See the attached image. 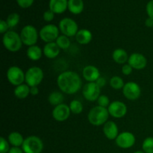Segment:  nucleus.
Wrapping results in <instances>:
<instances>
[{
    "instance_id": "nucleus-1",
    "label": "nucleus",
    "mask_w": 153,
    "mask_h": 153,
    "mask_svg": "<svg viewBox=\"0 0 153 153\" xmlns=\"http://www.w3.org/2000/svg\"><path fill=\"white\" fill-rule=\"evenodd\" d=\"M57 85L61 92L72 95L80 91L82 87V80L77 73L67 70L58 76Z\"/></svg>"
},
{
    "instance_id": "nucleus-2",
    "label": "nucleus",
    "mask_w": 153,
    "mask_h": 153,
    "mask_svg": "<svg viewBox=\"0 0 153 153\" xmlns=\"http://www.w3.org/2000/svg\"><path fill=\"white\" fill-rule=\"evenodd\" d=\"M109 115L110 114L108 108L97 105L90 110L88 114V120L91 125L94 126H100L108 121V119Z\"/></svg>"
},
{
    "instance_id": "nucleus-3",
    "label": "nucleus",
    "mask_w": 153,
    "mask_h": 153,
    "mask_svg": "<svg viewBox=\"0 0 153 153\" xmlns=\"http://www.w3.org/2000/svg\"><path fill=\"white\" fill-rule=\"evenodd\" d=\"M2 43L4 48L11 52H16L20 50L23 44L20 34L11 30H9L7 32L3 34Z\"/></svg>"
},
{
    "instance_id": "nucleus-4",
    "label": "nucleus",
    "mask_w": 153,
    "mask_h": 153,
    "mask_svg": "<svg viewBox=\"0 0 153 153\" xmlns=\"http://www.w3.org/2000/svg\"><path fill=\"white\" fill-rule=\"evenodd\" d=\"M21 148L24 153H41L43 149V143L37 136L31 135L25 137Z\"/></svg>"
},
{
    "instance_id": "nucleus-5",
    "label": "nucleus",
    "mask_w": 153,
    "mask_h": 153,
    "mask_svg": "<svg viewBox=\"0 0 153 153\" xmlns=\"http://www.w3.org/2000/svg\"><path fill=\"white\" fill-rule=\"evenodd\" d=\"M20 37L22 43L27 46L36 45L39 37V32L37 28L31 25H27L22 28L20 31Z\"/></svg>"
},
{
    "instance_id": "nucleus-6",
    "label": "nucleus",
    "mask_w": 153,
    "mask_h": 153,
    "mask_svg": "<svg viewBox=\"0 0 153 153\" xmlns=\"http://www.w3.org/2000/svg\"><path fill=\"white\" fill-rule=\"evenodd\" d=\"M44 73L43 70L38 67H31L25 72V82L29 87L38 86L43 80Z\"/></svg>"
},
{
    "instance_id": "nucleus-7",
    "label": "nucleus",
    "mask_w": 153,
    "mask_h": 153,
    "mask_svg": "<svg viewBox=\"0 0 153 153\" xmlns=\"http://www.w3.org/2000/svg\"><path fill=\"white\" fill-rule=\"evenodd\" d=\"M58 28L61 34L69 37L76 36L79 30L77 22L70 17L61 19L58 23Z\"/></svg>"
},
{
    "instance_id": "nucleus-8",
    "label": "nucleus",
    "mask_w": 153,
    "mask_h": 153,
    "mask_svg": "<svg viewBox=\"0 0 153 153\" xmlns=\"http://www.w3.org/2000/svg\"><path fill=\"white\" fill-rule=\"evenodd\" d=\"M60 30L58 26L54 24H47L44 25L39 31V37L46 43L55 42L59 37Z\"/></svg>"
},
{
    "instance_id": "nucleus-9",
    "label": "nucleus",
    "mask_w": 153,
    "mask_h": 153,
    "mask_svg": "<svg viewBox=\"0 0 153 153\" xmlns=\"http://www.w3.org/2000/svg\"><path fill=\"white\" fill-rule=\"evenodd\" d=\"M7 81L13 86H18L24 83L25 80V73L17 66H11L7 71Z\"/></svg>"
},
{
    "instance_id": "nucleus-10",
    "label": "nucleus",
    "mask_w": 153,
    "mask_h": 153,
    "mask_svg": "<svg viewBox=\"0 0 153 153\" xmlns=\"http://www.w3.org/2000/svg\"><path fill=\"white\" fill-rule=\"evenodd\" d=\"M84 98L89 102H95L101 95V88L96 82H88L82 89Z\"/></svg>"
},
{
    "instance_id": "nucleus-11",
    "label": "nucleus",
    "mask_w": 153,
    "mask_h": 153,
    "mask_svg": "<svg viewBox=\"0 0 153 153\" xmlns=\"http://www.w3.org/2000/svg\"><path fill=\"white\" fill-rule=\"evenodd\" d=\"M123 94L125 98L131 101L137 100L141 94L140 85L134 82H126L123 88Z\"/></svg>"
},
{
    "instance_id": "nucleus-12",
    "label": "nucleus",
    "mask_w": 153,
    "mask_h": 153,
    "mask_svg": "<svg viewBox=\"0 0 153 153\" xmlns=\"http://www.w3.org/2000/svg\"><path fill=\"white\" fill-rule=\"evenodd\" d=\"M136 141L135 136L129 131L120 133L115 140L116 144L121 149H129L132 147Z\"/></svg>"
},
{
    "instance_id": "nucleus-13",
    "label": "nucleus",
    "mask_w": 153,
    "mask_h": 153,
    "mask_svg": "<svg viewBox=\"0 0 153 153\" xmlns=\"http://www.w3.org/2000/svg\"><path fill=\"white\" fill-rule=\"evenodd\" d=\"M109 114L114 118L120 119L126 116L127 114V106L124 102L121 101H114L111 102L110 105L108 108Z\"/></svg>"
},
{
    "instance_id": "nucleus-14",
    "label": "nucleus",
    "mask_w": 153,
    "mask_h": 153,
    "mask_svg": "<svg viewBox=\"0 0 153 153\" xmlns=\"http://www.w3.org/2000/svg\"><path fill=\"white\" fill-rule=\"evenodd\" d=\"M70 114H71V111H70L69 105L64 104V103L54 107L52 112L53 119L58 122L66 121L70 117Z\"/></svg>"
},
{
    "instance_id": "nucleus-15",
    "label": "nucleus",
    "mask_w": 153,
    "mask_h": 153,
    "mask_svg": "<svg viewBox=\"0 0 153 153\" xmlns=\"http://www.w3.org/2000/svg\"><path fill=\"white\" fill-rule=\"evenodd\" d=\"M128 64L134 70H140L146 67L147 59L143 54L139 53V52H134L128 58Z\"/></svg>"
},
{
    "instance_id": "nucleus-16",
    "label": "nucleus",
    "mask_w": 153,
    "mask_h": 153,
    "mask_svg": "<svg viewBox=\"0 0 153 153\" xmlns=\"http://www.w3.org/2000/svg\"><path fill=\"white\" fill-rule=\"evenodd\" d=\"M82 76L88 82H96L101 76L100 71L94 65H88L82 70Z\"/></svg>"
},
{
    "instance_id": "nucleus-17",
    "label": "nucleus",
    "mask_w": 153,
    "mask_h": 153,
    "mask_svg": "<svg viewBox=\"0 0 153 153\" xmlns=\"http://www.w3.org/2000/svg\"><path fill=\"white\" fill-rule=\"evenodd\" d=\"M103 133L105 136L108 140H116L119 135V128L115 122L108 120L103 125Z\"/></svg>"
},
{
    "instance_id": "nucleus-18",
    "label": "nucleus",
    "mask_w": 153,
    "mask_h": 153,
    "mask_svg": "<svg viewBox=\"0 0 153 153\" xmlns=\"http://www.w3.org/2000/svg\"><path fill=\"white\" fill-rule=\"evenodd\" d=\"M49 8L55 14L64 13L68 9V0H49Z\"/></svg>"
},
{
    "instance_id": "nucleus-19",
    "label": "nucleus",
    "mask_w": 153,
    "mask_h": 153,
    "mask_svg": "<svg viewBox=\"0 0 153 153\" xmlns=\"http://www.w3.org/2000/svg\"><path fill=\"white\" fill-rule=\"evenodd\" d=\"M61 49L55 42L46 43L43 49V55L49 59H54L59 55Z\"/></svg>"
},
{
    "instance_id": "nucleus-20",
    "label": "nucleus",
    "mask_w": 153,
    "mask_h": 153,
    "mask_svg": "<svg viewBox=\"0 0 153 153\" xmlns=\"http://www.w3.org/2000/svg\"><path fill=\"white\" fill-rule=\"evenodd\" d=\"M75 37H76V41L79 44L87 45L91 43L92 40L93 34L90 30L87 29V28H82L78 31Z\"/></svg>"
},
{
    "instance_id": "nucleus-21",
    "label": "nucleus",
    "mask_w": 153,
    "mask_h": 153,
    "mask_svg": "<svg viewBox=\"0 0 153 153\" xmlns=\"http://www.w3.org/2000/svg\"><path fill=\"white\" fill-rule=\"evenodd\" d=\"M85 3L83 0H68V10L74 15H79L83 12Z\"/></svg>"
},
{
    "instance_id": "nucleus-22",
    "label": "nucleus",
    "mask_w": 153,
    "mask_h": 153,
    "mask_svg": "<svg viewBox=\"0 0 153 153\" xmlns=\"http://www.w3.org/2000/svg\"><path fill=\"white\" fill-rule=\"evenodd\" d=\"M129 56L128 55L126 51L123 49H116L113 52H112V58L114 61L118 64H125L126 63L128 62V60Z\"/></svg>"
},
{
    "instance_id": "nucleus-23",
    "label": "nucleus",
    "mask_w": 153,
    "mask_h": 153,
    "mask_svg": "<svg viewBox=\"0 0 153 153\" xmlns=\"http://www.w3.org/2000/svg\"><path fill=\"white\" fill-rule=\"evenodd\" d=\"M43 52L41 48L37 45L31 46L28 47L26 51V55L31 61H37L42 58Z\"/></svg>"
},
{
    "instance_id": "nucleus-24",
    "label": "nucleus",
    "mask_w": 153,
    "mask_h": 153,
    "mask_svg": "<svg viewBox=\"0 0 153 153\" xmlns=\"http://www.w3.org/2000/svg\"><path fill=\"white\" fill-rule=\"evenodd\" d=\"M24 140L25 138L23 137V136L17 131H12L7 137V140H8L9 143L12 146H16V147L22 146Z\"/></svg>"
},
{
    "instance_id": "nucleus-25",
    "label": "nucleus",
    "mask_w": 153,
    "mask_h": 153,
    "mask_svg": "<svg viewBox=\"0 0 153 153\" xmlns=\"http://www.w3.org/2000/svg\"><path fill=\"white\" fill-rule=\"evenodd\" d=\"M15 97L19 100L27 98L30 94V87L27 84H22L15 88L13 91Z\"/></svg>"
},
{
    "instance_id": "nucleus-26",
    "label": "nucleus",
    "mask_w": 153,
    "mask_h": 153,
    "mask_svg": "<svg viewBox=\"0 0 153 153\" xmlns=\"http://www.w3.org/2000/svg\"><path fill=\"white\" fill-rule=\"evenodd\" d=\"M64 100V95H63L62 93L58 92V91H53L48 97V102H49V104L55 106V107L62 104Z\"/></svg>"
},
{
    "instance_id": "nucleus-27",
    "label": "nucleus",
    "mask_w": 153,
    "mask_h": 153,
    "mask_svg": "<svg viewBox=\"0 0 153 153\" xmlns=\"http://www.w3.org/2000/svg\"><path fill=\"white\" fill-rule=\"evenodd\" d=\"M69 107L71 111V113H73V114H80L84 110L83 104L82 102L78 100H73V101L70 102Z\"/></svg>"
},
{
    "instance_id": "nucleus-28",
    "label": "nucleus",
    "mask_w": 153,
    "mask_h": 153,
    "mask_svg": "<svg viewBox=\"0 0 153 153\" xmlns=\"http://www.w3.org/2000/svg\"><path fill=\"white\" fill-rule=\"evenodd\" d=\"M19 20H20V16H19V13L13 12V13H10L7 16L6 22H7V25H8L9 28L12 29V28H15L19 24Z\"/></svg>"
},
{
    "instance_id": "nucleus-29",
    "label": "nucleus",
    "mask_w": 153,
    "mask_h": 153,
    "mask_svg": "<svg viewBox=\"0 0 153 153\" xmlns=\"http://www.w3.org/2000/svg\"><path fill=\"white\" fill-rule=\"evenodd\" d=\"M109 84H110V86L113 89L116 90V91H118V90L120 89L123 90L124 85H125L123 79L118 76H114L111 78Z\"/></svg>"
},
{
    "instance_id": "nucleus-30",
    "label": "nucleus",
    "mask_w": 153,
    "mask_h": 153,
    "mask_svg": "<svg viewBox=\"0 0 153 153\" xmlns=\"http://www.w3.org/2000/svg\"><path fill=\"white\" fill-rule=\"evenodd\" d=\"M55 43L61 49H67L70 46V37L64 34L59 35V37L55 40Z\"/></svg>"
},
{
    "instance_id": "nucleus-31",
    "label": "nucleus",
    "mask_w": 153,
    "mask_h": 153,
    "mask_svg": "<svg viewBox=\"0 0 153 153\" xmlns=\"http://www.w3.org/2000/svg\"><path fill=\"white\" fill-rule=\"evenodd\" d=\"M142 149L145 153H153V137H147L142 143Z\"/></svg>"
},
{
    "instance_id": "nucleus-32",
    "label": "nucleus",
    "mask_w": 153,
    "mask_h": 153,
    "mask_svg": "<svg viewBox=\"0 0 153 153\" xmlns=\"http://www.w3.org/2000/svg\"><path fill=\"white\" fill-rule=\"evenodd\" d=\"M97 102L99 106L106 108H108L111 104L110 100H109L108 97L105 95H100V97L98 98V100H97Z\"/></svg>"
},
{
    "instance_id": "nucleus-33",
    "label": "nucleus",
    "mask_w": 153,
    "mask_h": 153,
    "mask_svg": "<svg viewBox=\"0 0 153 153\" xmlns=\"http://www.w3.org/2000/svg\"><path fill=\"white\" fill-rule=\"evenodd\" d=\"M8 140H6L4 137H0V153H7L10 150Z\"/></svg>"
},
{
    "instance_id": "nucleus-34",
    "label": "nucleus",
    "mask_w": 153,
    "mask_h": 153,
    "mask_svg": "<svg viewBox=\"0 0 153 153\" xmlns=\"http://www.w3.org/2000/svg\"><path fill=\"white\" fill-rule=\"evenodd\" d=\"M16 1L19 7H20L21 8L26 9L32 5L34 0H16Z\"/></svg>"
},
{
    "instance_id": "nucleus-35",
    "label": "nucleus",
    "mask_w": 153,
    "mask_h": 153,
    "mask_svg": "<svg viewBox=\"0 0 153 153\" xmlns=\"http://www.w3.org/2000/svg\"><path fill=\"white\" fill-rule=\"evenodd\" d=\"M55 13H53L52 10L49 9V10L44 11V13H43V19H44L45 22H50L54 19V18H55Z\"/></svg>"
},
{
    "instance_id": "nucleus-36",
    "label": "nucleus",
    "mask_w": 153,
    "mask_h": 153,
    "mask_svg": "<svg viewBox=\"0 0 153 153\" xmlns=\"http://www.w3.org/2000/svg\"><path fill=\"white\" fill-rule=\"evenodd\" d=\"M146 11L148 17L153 19V0H150L147 2L146 6Z\"/></svg>"
},
{
    "instance_id": "nucleus-37",
    "label": "nucleus",
    "mask_w": 153,
    "mask_h": 153,
    "mask_svg": "<svg viewBox=\"0 0 153 153\" xmlns=\"http://www.w3.org/2000/svg\"><path fill=\"white\" fill-rule=\"evenodd\" d=\"M9 26L7 25L6 20H4V19H1L0 20V33L2 34H4L6 32L9 31Z\"/></svg>"
},
{
    "instance_id": "nucleus-38",
    "label": "nucleus",
    "mask_w": 153,
    "mask_h": 153,
    "mask_svg": "<svg viewBox=\"0 0 153 153\" xmlns=\"http://www.w3.org/2000/svg\"><path fill=\"white\" fill-rule=\"evenodd\" d=\"M133 68L128 64H125L122 67V73L124 76H129L132 73Z\"/></svg>"
},
{
    "instance_id": "nucleus-39",
    "label": "nucleus",
    "mask_w": 153,
    "mask_h": 153,
    "mask_svg": "<svg viewBox=\"0 0 153 153\" xmlns=\"http://www.w3.org/2000/svg\"><path fill=\"white\" fill-rule=\"evenodd\" d=\"M96 83L97 84V85H98L100 88H102L106 85V79H105L104 77H101V76H100V77L97 80Z\"/></svg>"
},
{
    "instance_id": "nucleus-40",
    "label": "nucleus",
    "mask_w": 153,
    "mask_h": 153,
    "mask_svg": "<svg viewBox=\"0 0 153 153\" xmlns=\"http://www.w3.org/2000/svg\"><path fill=\"white\" fill-rule=\"evenodd\" d=\"M7 153H24L22 148L16 147V146H12Z\"/></svg>"
},
{
    "instance_id": "nucleus-41",
    "label": "nucleus",
    "mask_w": 153,
    "mask_h": 153,
    "mask_svg": "<svg viewBox=\"0 0 153 153\" xmlns=\"http://www.w3.org/2000/svg\"><path fill=\"white\" fill-rule=\"evenodd\" d=\"M39 94V89L37 86L30 87V94L31 96H37Z\"/></svg>"
},
{
    "instance_id": "nucleus-42",
    "label": "nucleus",
    "mask_w": 153,
    "mask_h": 153,
    "mask_svg": "<svg viewBox=\"0 0 153 153\" xmlns=\"http://www.w3.org/2000/svg\"><path fill=\"white\" fill-rule=\"evenodd\" d=\"M145 25L148 28H153V19L150 17H148L145 20Z\"/></svg>"
},
{
    "instance_id": "nucleus-43",
    "label": "nucleus",
    "mask_w": 153,
    "mask_h": 153,
    "mask_svg": "<svg viewBox=\"0 0 153 153\" xmlns=\"http://www.w3.org/2000/svg\"><path fill=\"white\" fill-rule=\"evenodd\" d=\"M134 153H145L143 151H141V150H138V151H136V152H134Z\"/></svg>"
},
{
    "instance_id": "nucleus-44",
    "label": "nucleus",
    "mask_w": 153,
    "mask_h": 153,
    "mask_svg": "<svg viewBox=\"0 0 153 153\" xmlns=\"http://www.w3.org/2000/svg\"></svg>"
}]
</instances>
